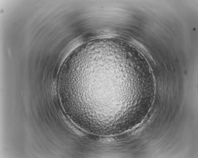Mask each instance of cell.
Segmentation results:
<instances>
[{
	"label": "cell",
	"instance_id": "cell-1",
	"mask_svg": "<svg viewBox=\"0 0 198 158\" xmlns=\"http://www.w3.org/2000/svg\"><path fill=\"white\" fill-rule=\"evenodd\" d=\"M101 44L74 51L64 64L61 81L76 107L91 113H117L125 101L130 76L117 66L114 47Z\"/></svg>",
	"mask_w": 198,
	"mask_h": 158
}]
</instances>
